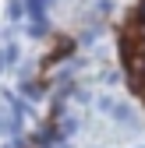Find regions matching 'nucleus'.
<instances>
[{"mask_svg": "<svg viewBox=\"0 0 145 148\" xmlns=\"http://www.w3.org/2000/svg\"><path fill=\"white\" fill-rule=\"evenodd\" d=\"M138 18H142V21H145V0H142V4H138Z\"/></svg>", "mask_w": 145, "mask_h": 148, "instance_id": "2", "label": "nucleus"}, {"mask_svg": "<svg viewBox=\"0 0 145 148\" xmlns=\"http://www.w3.org/2000/svg\"><path fill=\"white\" fill-rule=\"evenodd\" d=\"M14 60V46H4V53H0V71H7Z\"/></svg>", "mask_w": 145, "mask_h": 148, "instance_id": "1", "label": "nucleus"}]
</instances>
